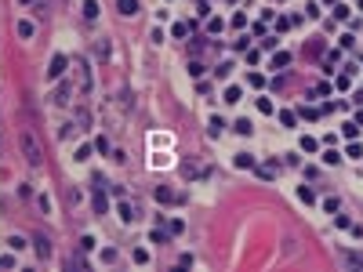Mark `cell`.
<instances>
[{"label": "cell", "instance_id": "31", "mask_svg": "<svg viewBox=\"0 0 363 272\" xmlns=\"http://www.w3.org/2000/svg\"><path fill=\"white\" fill-rule=\"evenodd\" d=\"M91 149H95V145H87V142H84V145H80V153H77V160H87V156H91Z\"/></svg>", "mask_w": 363, "mask_h": 272}, {"label": "cell", "instance_id": "29", "mask_svg": "<svg viewBox=\"0 0 363 272\" xmlns=\"http://www.w3.org/2000/svg\"><path fill=\"white\" fill-rule=\"evenodd\" d=\"M323 160H327V163H338V160H341V153H334V149H327V153H323Z\"/></svg>", "mask_w": 363, "mask_h": 272}, {"label": "cell", "instance_id": "28", "mask_svg": "<svg viewBox=\"0 0 363 272\" xmlns=\"http://www.w3.org/2000/svg\"><path fill=\"white\" fill-rule=\"evenodd\" d=\"M207 33H222V19H211L207 22Z\"/></svg>", "mask_w": 363, "mask_h": 272}, {"label": "cell", "instance_id": "1", "mask_svg": "<svg viewBox=\"0 0 363 272\" xmlns=\"http://www.w3.org/2000/svg\"><path fill=\"white\" fill-rule=\"evenodd\" d=\"M22 153L29 160V167H40V163H44V149H40V138L33 131H22Z\"/></svg>", "mask_w": 363, "mask_h": 272}, {"label": "cell", "instance_id": "3", "mask_svg": "<svg viewBox=\"0 0 363 272\" xmlns=\"http://www.w3.org/2000/svg\"><path fill=\"white\" fill-rule=\"evenodd\" d=\"M66 66H69L66 55H55V58H51V69H48V80H62V77H66Z\"/></svg>", "mask_w": 363, "mask_h": 272}, {"label": "cell", "instance_id": "7", "mask_svg": "<svg viewBox=\"0 0 363 272\" xmlns=\"http://www.w3.org/2000/svg\"><path fill=\"white\" fill-rule=\"evenodd\" d=\"M33 243H37V254H40V258H51V239L44 236V232H40V236L33 239Z\"/></svg>", "mask_w": 363, "mask_h": 272}, {"label": "cell", "instance_id": "22", "mask_svg": "<svg viewBox=\"0 0 363 272\" xmlns=\"http://www.w3.org/2000/svg\"><path fill=\"white\" fill-rule=\"evenodd\" d=\"M254 105H258V113H262V116H269V113H276V109H272V102H269V98H258V102H254Z\"/></svg>", "mask_w": 363, "mask_h": 272}, {"label": "cell", "instance_id": "13", "mask_svg": "<svg viewBox=\"0 0 363 272\" xmlns=\"http://www.w3.org/2000/svg\"><path fill=\"white\" fill-rule=\"evenodd\" d=\"M240 95H244V91H240V87L233 84V87H225V95H222V98L229 102V105H236V102H240Z\"/></svg>", "mask_w": 363, "mask_h": 272}, {"label": "cell", "instance_id": "26", "mask_svg": "<svg viewBox=\"0 0 363 272\" xmlns=\"http://www.w3.org/2000/svg\"><path fill=\"white\" fill-rule=\"evenodd\" d=\"M222 127H225V124H222V120H218V116H211V134H215V138H218V134H222Z\"/></svg>", "mask_w": 363, "mask_h": 272}, {"label": "cell", "instance_id": "4", "mask_svg": "<svg viewBox=\"0 0 363 272\" xmlns=\"http://www.w3.org/2000/svg\"><path fill=\"white\" fill-rule=\"evenodd\" d=\"M51 102H55V105H69V84H58L55 95H51Z\"/></svg>", "mask_w": 363, "mask_h": 272}, {"label": "cell", "instance_id": "21", "mask_svg": "<svg viewBox=\"0 0 363 272\" xmlns=\"http://www.w3.org/2000/svg\"><path fill=\"white\" fill-rule=\"evenodd\" d=\"M341 134H345L349 142H356V134H359V124H345V127H341Z\"/></svg>", "mask_w": 363, "mask_h": 272}, {"label": "cell", "instance_id": "25", "mask_svg": "<svg viewBox=\"0 0 363 272\" xmlns=\"http://www.w3.org/2000/svg\"><path fill=\"white\" fill-rule=\"evenodd\" d=\"M254 127H251V120H236V134H251Z\"/></svg>", "mask_w": 363, "mask_h": 272}, {"label": "cell", "instance_id": "12", "mask_svg": "<svg viewBox=\"0 0 363 272\" xmlns=\"http://www.w3.org/2000/svg\"><path fill=\"white\" fill-rule=\"evenodd\" d=\"M182 171H186L189 178H207V174H211L207 167H196V163H186V167H182Z\"/></svg>", "mask_w": 363, "mask_h": 272}, {"label": "cell", "instance_id": "23", "mask_svg": "<svg viewBox=\"0 0 363 272\" xmlns=\"http://www.w3.org/2000/svg\"><path fill=\"white\" fill-rule=\"evenodd\" d=\"M247 84L251 87H265V77H262V73H247Z\"/></svg>", "mask_w": 363, "mask_h": 272}, {"label": "cell", "instance_id": "9", "mask_svg": "<svg viewBox=\"0 0 363 272\" xmlns=\"http://www.w3.org/2000/svg\"><path fill=\"white\" fill-rule=\"evenodd\" d=\"M269 66H272V69H283V66H291V51H276Z\"/></svg>", "mask_w": 363, "mask_h": 272}, {"label": "cell", "instance_id": "2", "mask_svg": "<svg viewBox=\"0 0 363 272\" xmlns=\"http://www.w3.org/2000/svg\"><path fill=\"white\" fill-rule=\"evenodd\" d=\"M91 207H95V214H105V210H109V200H105V192H102V178H95V192H91Z\"/></svg>", "mask_w": 363, "mask_h": 272}, {"label": "cell", "instance_id": "11", "mask_svg": "<svg viewBox=\"0 0 363 272\" xmlns=\"http://www.w3.org/2000/svg\"><path fill=\"white\" fill-rule=\"evenodd\" d=\"M120 15H138V0H116Z\"/></svg>", "mask_w": 363, "mask_h": 272}, {"label": "cell", "instance_id": "10", "mask_svg": "<svg viewBox=\"0 0 363 272\" xmlns=\"http://www.w3.org/2000/svg\"><path fill=\"white\" fill-rule=\"evenodd\" d=\"M84 19H87V22L98 19V0H84Z\"/></svg>", "mask_w": 363, "mask_h": 272}, {"label": "cell", "instance_id": "16", "mask_svg": "<svg viewBox=\"0 0 363 272\" xmlns=\"http://www.w3.org/2000/svg\"><path fill=\"white\" fill-rule=\"evenodd\" d=\"M298 200H301V203H316V192H312L309 185H298Z\"/></svg>", "mask_w": 363, "mask_h": 272}, {"label": "cell", "instance_id": "17", "mask_svg": "<svg viewBox=\"0 0 363 272\" xmlns=\"http://www.w3.org/2000/svg\"><path fill=\"white\" fill-rule=\"evenodd\" d=\"M236 167L251 171V167H254V156H251V153H236Z\"/></svg>", "mask_w": 363, "mask_h": 272}, {"label": "cell", "instance_id": "18", "mask_svg": "<svg viewBox=\"0 0 363 272\" xmlns=\"http://www.w3.org/2000/svg\"><path fill=\"white\" fill-rule=\"evenodd\" d=\"M316 149H320V142H316L312 134H305V138H301V153H316Z\"/></svg>", "mask_w": 363, "mask_h": 272}, {"label": "cell", "instance_id": "14", "mask_svg": "<svg viewBox=\"0 0 363 272\" xmlns=\"http://www.w3.org/2000/svg\"><path fill=\"white\" fill-rule=\"evenodd\" d=\"M33 33H37L33 22H19V37H22V40H33Z\"/></svg>", "mask_w": 363, "mask_h": 272}, {"label": "cell", "instance_id": "30", "mask_svg": "<svg viewBox=\"0 0 363 272\" xmlns=\"http://www.w3.org/2000/svg\"><path fill=\"white\" fill-rule=\"evenodd\" d=\"M359 156H363V149H359V145L352 142V145H349V160H359Z\"/></svg>", "mask_w": 363, "mask_h": 272}, {"label": "cell", "instance_id": "19", "mask_svg": "<svg viewBox=\"0 0 363 272\" xmlns=\"http://www.w3.org/2000/svg\"><path fill=\"white\" fill-rule=\"evenodd\" d=\"M171 37H178V40L189 37V22H174V26H171Z\"/></svg>", "mask_w": 363, "mask_h": 272}, {"label": "cell", "instance_id": "6", "mask_svg": "<svg viewBox=\"0 0 363 272\" xmlns=\"http://www.w3.org/2000/svg\"><path fill=\"white\" fill-rule=\"evenodd\" d=\"M26 4L33 8V15H40V19H48V15H51V11H48V8H51V0H26Z\"/></svg>", "mask_w": 363, "mask_h": 272}, {"label": "cell", "instance_id": "24", "mask_svg": "<svg viewBox=\"0 0 363 272\" xmlns=\"http://www.w3.org/2000/svg\"><path fill=\"white\" fill-rule=\"evenodd\" d=\"M349 84H352V69H349V73H341V77H338V87H341V91H349Z\"/></svg>", "mask_w": 363, "mask_h": 272}, {"label": "cell", "instance_id": "5", "mask_svg": "<svg viewBox=\"0 0 363 272\" xmlns=\"http://www.w3.org/2000/svg\"><path fill=\"white\" fill-rule=\"evenodd\" d=\"M341 261L349 265V268H363V254H356V250H341Z\"/></svg>", "mask_w": 363, "mask_h": 272}, {"label": "cell", "instance_id": "15", "mask_svg": "<svg viewBox=\"0 0 363 272\" xmlns=\"http://www.w3.org/2000/svg\"><path fill=\"white\" fill-rule=\"evenodd\" d=\"M276 116H280V124H283V127H294V124H298V116H294L291 109H280Z\"/></svg>", "mask_w": 363, "mask_h": 272}, {"label": "cell", "instance_id": "8", "mask_svg": "<svg viewBox=\"0 0 363 272\" xmlns=\"http://www.w3.org/2000/svg\"><path fill=\"white\" fill-rule=\"evenodd\" d=\"M156 200H160V203H178L182 196H178L174 189H167V185H163V189H156Z\"/></svg>", "mask_w": 363, "mask_h": 272}, {"label": "cell", "instance_id": "20", "mask_svg": "<svg viewBox=\"0 0 363 272\" xmlns=\"http://www.w3.org/2000/svg\"><path fill=\"white\" fill-rule=\"evenodd\" d=\"M116 210H120V218H124V221H127V225H131V221H134V207H131V203H120V207H116Z\"/></svg>", "mask_w": 363, "mask_h": 272}, {"label": "cell", "instance_id": "27", "mask_svg": "<svg viewBox=\"0 0 363 272\" xmlns=\"http://www.w3.org/2000/svg\"><path fill=\"white\" fill-rule=\"evenodd\" d=\"M8 243H11V250H22V247H26V239H22V236H11Z\"/></svg>", "mask_w": 363, "mask_h": 272}, {"label": "cell", "instance_id": "32", "mask_svg": "<svg viewBox=\"0 0 363 272\" xmlns=\"http://www.w3.org/2000/svg\"><path fill=\"white\" fill-rule=\"evenodd\" d=\"M0 268H15V258H0Z\"/></svg>", "mask_w": 363, "mask_h": 272}]
</instances>
